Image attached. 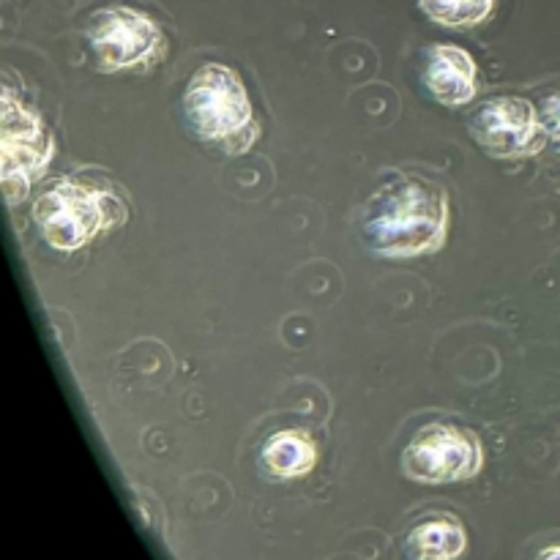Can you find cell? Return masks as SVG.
<instances>
[{"label":"cell","mask_w":560,"mask_h":560,"mask_svg":"<svg viewBox=\"0 0 560 560\" xmlns=\"http://www.w3.org/2000/svg\"><path fill=\"white\" fill-rule=\"evenodd\" d=\"M536 560H560V545H550L536 556Z\"/></svg>","instance_id":"obj_13"},{"label":"cell","mask_w":560,"mask_h":560,"mask_svg":"<svg viewBox=\"0 0 560 560\" xmlns=\"http://www.w3.org/2000/svg\"><path fill=\"white\" fill-rule=\"evenodd\" d=\"M432 22L446 27H476L490 20L495 0H419Z\"/></svg>","instance_id":"obj_11"},{"label":"cell","mask_w":560,"mask_h":560,"mask_svg":"<svg viewBox=\"0 0 560 560\" xmlns=\"http://www.w3.org/2000/svg\"><path fill=\"white\" fill-rule=\"evenodd\" d=\"M536 109H539V120L547 135V142L560 153V91L541 98Z\"/></svg>","instance_id":"obj_12"},{"label":"cell","mask_w":560,"mask_h":560,"mask_svg":"<svg viewBox=\"0 0 560 560\" xmlns=\"http://www.w3.org/2000/svg\"><path fill=\"white\" fill-rule=\"evenodd\" d=\"M448 222L452 206L443 186L427 178L397 175L366 200L361 235L377 257L410 260L443 249Z\"/></svg>","instance_id":"obj_1"},{"label":"cell","mask_w":560,"mask_h":560,"mask_svg":"<svg viewBox=\"0 0 560 560\" xmlns=\"http://www.w3.org/2000/svg\"><path fill=\"white\" fill-rule=\"evenodd\" d=\"M184 113L202 142L228 153H246L260 137L249 91L224 63H206L189 77Z\"/></svg>","instance_id":"obj_3"},{"label":"cell","mask_w":560,"mask_h":560,"mask_svg":"<svg viewBox=\"0 0 560 560\" xmlns=\"http://www.w3.org/2000/svg\"><path fill=\"white\" fill-rule=\"evenodd\" d=\"M262 465L273 479H301L317 465V446L301 430L277 432L262 448Z\"/></svg>","instance_id":"obj_10"},{"label":"cell","mask_w":560,"mask_h":560,"mask_svg":"<svg viewBox=\"0 0 560 560\" xmlns=\"http://www.w3.org/2000/svg\"><path fill=\"white\" fill-rule=\"evenodd\" d=\"M424 85L443 107H465L479 93V66L457 44H435L427 52Z\"/></svg>","instance_id":"obj_8"},{"label":"cell","mask_w":560,"mask_h":560,"mask_svg":"<svg viewBox=\"0 0 560 560\" xmlns=\"http://www.w3.org/2000/svg\"><path fill=\"white\" fill-rule=\"evenodd\" d=\"M468 550L465 525L452 514H435L408 534L410 560H459Z\"/></svg>","instance_id":"obj_9"},{"label":"cell","mask_w":560,"mask_h":560,"mask_svg":"<svg viewBox=\"0 0 560 560\" xmlns=\"http://www.w3.org/2000/svg\"><path fill=\"white\" fill-rule=\"evenodd\" d=\"M88 42L102 71L140 69L156 63L164 49L162 27L142 11L129 5H109L96 11L88 25Z\"/></svg>","instance_id":"obj_6"},{"label":"cell","mask_w":560,"mask_h":560,"mask_svg":"<svg viewBox=\"0 0 560 560\" xmlns=\"http://www.w3.org/2000/svg\"><path fill=\"white\" fill-rule=\"evenodd\" d=\"M485 446L465 427L430 424L402 452V474L419 485H457L481 474Z\"/></svg>","instance_id":"obj_5"},{"label":"cell","mask_w":560,"mask_h":560,"mask_svg":"<svg viewBox=\"0 0 560 560\" xmlns=\"http://www.w3.org/2000/svg\"><path fill=\"white\" fill-rule=\"evenodd\" d=\"M55 153L52 135L33 107H27L9 85L0 93V180L5 202L25 200L31 186L49 167Z\"/></svg>","instance_id":"obj_4"},{"label":"cell","mask_w":560,"mask_h":560,"mask_svg":"<svg viewBox=\"0 0 560 560\" xmlns=\"http://www.w3.org/2000/svg\"><path fill=\"white\" fill-rule=\"evenodd\" d=\"M476 145L495 159L536 156L547 145L539 109L517 96L490 98L468 120Z\"/></svg>","instance_id":"obj_7"},{"label":"cell","mask_w":560,"mask_h":560,"mask_svg":"<svg viewBox=\"0 0 560 560\" xmlns=\"http://www.w3.org/2000/svg\"><path fill=\"white\" fill-rule=\"evenodd\" d=\"M129 208L109 186L82 175L60 178L33 206V222L52 249L77 252L102 233L120 228Z\"/></svg>","instance_id":"obj_2"}]
</instances>
